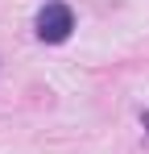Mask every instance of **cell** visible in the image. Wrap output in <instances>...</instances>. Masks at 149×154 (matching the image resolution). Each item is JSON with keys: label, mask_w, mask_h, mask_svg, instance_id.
Masks as SVG:
<instances>
[{"label": "cell", "mask_w": 149, "mask_h": 154, "mask_svg": "<svg viewBox=\"0 0 149 154\" xmlns=\"http://www.w3.org/2000/svg\"><path fill=\"white\" fill-rule=\"evenodd\" d=\"M141 121H145V125H149V112H145V117H141Z\"/></svg>", "instance_id": "obj_2"}, {"label": "cell", "mask_w": 149, "mask_h": 154, "mask_svg": "<svg viewBox=\"0 0 149 154\" xmlns=\"http://www.w3.org/2000/svg\"><path fill=\"white\" fill-rule=\"evenodd\" d=\"M71 29H74V13L62 0H50L46 8L37 13V38H42V42H66Z\"/></svg>", "instance_id": "obj_1"}]
</instances>
